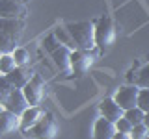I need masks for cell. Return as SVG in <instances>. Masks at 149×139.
Instances as JSON below:
<instances>
[{"mask_svg":"<svg viewBox=\"0 0 149 139\" xmlns=\"http://www.w3.org/2000/svg\"><path fill=\"white\" fill-rule=\"evenodd\" d=\"M69 32L74 46L78 50H95V24L93 21H84V22H69L65 26Z\"/></svg>","mask_w":149,"mask_h":139,"instance_id":"6da1fadb","label":"cell"},{"mask_svg":"<svg viewBox=\"0 0 149 139\" xmlns=\"http://www.w3.org/2000/svg\"><path fill=\"white\" fill-rule=\"evenodd\" d=\"M93 24H95V45L99 48H108L114 45L118 30H116V22L110 17H101L93 21Z\"/></svg>","mask_w":149,"mask_h":139,"instance_id":"7a4b0ae2","label":"cell"},{"mask_svg":"<svg viewBox=\"0 0 149 139\" xmlns=\"http://www.w3.org/2000/svg\"><path fill=\"white\" fill-rule=\"evenodd\" d=\"M97 54L95 50H71V56H69V61H71V69L77 76H82L90 71V67L95 63Z\"/></svg>","mask_w":149,"mask_h":139,"instance_id":"3957f363","label":"cell"},{"mask_svg":"<svg viewBox=\"0 0 149 139\" xmlns=\"http://www.w3.org/2000/svg\"><path fill=\"white\" fill-rule=\"evenodd\" d=\"M0 104L4 106V109L11 111V113L19 115V117H21V113L30 106L28 100H26V96H24V93H22V89H17V87H13L8 95H4L2 98H0Z\"/></svg>","mask_w":149,"mask_h":139,"instance_id":"277c9868","label":"cell"},{"mask_svg":"<svg viewBox=\"0 0 149 139\" xmlns=\"http://www.w3.org/2000/svg\"><path fill=\"white\" fill-rule=\"evenodd\" d=\"M22 93H24V96H26L30 106H39L43 96H45V80L41 76H37V74H34L28 80L26 85L22 87Z\"/></svg>","mask_w":149,"mask_h":139,"instance_id":"5b68a950","label":"cell"},{"mask_svg":"<svg viewBox=\"0 0 149 139\" xmlns=\"http://www.w3.org/2000/svg\"><path fill=\"white\" fill-rule=\"evenodd\" d=\"M28 133L36 136L37 139H54L58 133V122H56L52 113H45L43 119L36 124L32 130H28Z\"/></svg>","mask_w":149,"mask_h":139,"instance_id":"8992f818","label":"cell"},{"mask_svg":"<svg viewBox=\"0 0 149 139\" xmlns=\"http://www.w3.org/2000/svg\"><path fill=\"white\" fill-rule=\"evenodd\" d=\"M138 93H140V87L138 85H125L116 93L114 100L119 104L121 109H130V108H136L138 106Z\"/></svg>","mask_w":149,"mask_h":139,"instance_id":"52a82bcc","label":"cell"},{"mask_svg":"<svg viewBox=\"0 0 149 139\" xmlns=\"http://www.w3.org/2000/svg\"><path fill=\"white\" fill-rule=\"evenodd\" d=\"M28 15L26 4L17 0H0V19H22Z\"/></svg>","mask_w":149,"mask_h":139,"instance_id":"ba28073f","label":"cell"},{"mask_svg":"<svg viewBox=\"0 0 149 139\" xmlns=\"http://www.w3.org/2000/svg\"><path fill=\"white\" fill-rule=\"evenodd\" d=\"M43 115H45V111L41 109L39 106H28V108L21 113V122H19V128H21L22 132H28V130H32L41 119H43Z\"/></svg>","mask_w":149,"mask_h":139,"instance_id":"9c48e42d","label":"cell"},{"mask_svg":"<svg viewBox=\"0 0 149 139\" xmlns=\"http://www.w3.org/2000/svg\"><path fill=\"white\" fill-rule=\"evenodd\" d=\"M99 109H101L102 117L108 119L110 122H118V120L123 117V113H125V111L119 108V104H118L114 98H104V100L99 104Z\"/></svg>","mask_w":149,"mask_h":139,"instance_id":"30bf717a","label":"cell"},{"mask_svg":"<svg viewBox=\"0 0 149 139\" xmlns=\"http://www.w3.org/2000/svg\"><path fill=\"white\" fill-rule=\"evenodd\" d=\"M116 133V124L110 122L108 119L101 117L95 120V126H93V139H112Z\"/></svg>","mask_w":149,"mask_h":139,"instance_id":"8fae6325","label":"cell"},{"mask_svg":"<svg viewBox=\"0 0 149 139\" xmlns=\"http://www.w3.org/2000/svg\"><path fill=\"white\" fill-rule=\"evenodd\" d=\"M0 30L19 41V37L22 35V30H24V21L22 19H0Z\"/></svg>","mask_w":149,"mask_h":139,"instance_id":"7c38bea8","label":"cell"},{"mask_svg":"<svg viewBox=\"0 0 149 139\" xmlns=\"http://www.w3.org/2000/svg\"><path fill=\"white\" fill-rule=\"evenodd\" d=\"M19 122H21V117H19V115L4 109L2 113H0V136H6V133H11L13 130H17Z\"/></svg>","mask_w":149,"mask_h":139,"instance_id":"4fadbf2b","label":"cell"},{"mask_svg":"<svg viewBox=\"0 0 149 139\" xmlns=\"http://www.w3.org/2000/svg\"><path fill=\"white\" fill-rule=\"evenodd\" d=\"M8 80L13 83V87H17V89H22V87L28 83V80H30L34 74H32L30 71H28L26 67H15L9 74H6Z\"/></svg>","mask_w":149,"mask_h":139,"instance_id":"5bb4252c","label":"cell"},{"mask_svg":"<svg viewBox=\"0 0 149 139\" xmlns=\"http://www.w3.org/2000/svg\"><path fill=\"white\" fill-rule=\"evenodd\" d=\"M129 82H134V85H138V87H149V63L143 69H140L138 74L130 72Z\"/></svg>","mask_w":149,"mask_h":139,"instance_id":"9a60e30c","label":"cell"},{"mask_svg":"<svg viewBox=\"0 0 149 139\" xmlns=\"http://www.w3.org/2000/svg\"><path fill=\"white\" fill-rule=\"evenodd\" d=\"M17 39L11 35H8L6 32L0 30V52L2 54H13V50L17 48Z\"/></svg>","mask_w":149,"mask_h":139,"instance_id":"2e32d148","label":"cell"},{"mask_svg":"<svg viewBox=\"0 0 149 139\" xmlns=\"http://www.w3.org/2000/svg\"><path fill=\"white\" fill-rule=\"evenodd\" d=\"M50 52H52L56 63H58L62 69H69V67H71V61H69L71 50H67V48H50Z\"/></svg>","mask_w":149,"mask_h":139,"instance_id":"e0dca14e","label":"cell"},{"mask_svg":"<svg viewBox=\"0 0 149 139\" xmlns=\"http://www.w3.org/2000/svg\"><path fill=\"white\" fill-rule=\"evenodd\" d=\"M143 115H146V111H142L136 106V108H130V109H125V113H123V117L129 120L130 124H142L143 122Z\"/></svg>","mask_w":149,"mask_h":139,"instance_id":"ac0fdd59","label":"cell"},{"mask_svg":"<svg viewBox=\"0 0 149 139\" xmlns=\"http://www.w3.org/2000/svg\"><path fill=\"white\" fill-rule=\"evenodd\" d=\"M17 67L13 54H2L0 56V74H9L13 69Z\"/></svg>","mask_w":149,"mask_h":139,"instance_id":"d6986e66","label":"cell"},{"mask_svg":"<svg viewBox=\"0 0 149 139\" xmlns=\"http://www.w3.org/2000/svg\"><path fill=\"white\" fill-rule=\"evenodd\" d=\"M138 108L142 111H149V87H140L138 93Z\"/></svg>","mask_w":149,"mask_h":139,"instance_id":"ffe728a7","label":"cell"},{"mask_svg":"<svg viewBox=\"0 0 149 139\" xmlns=\"http://www.w3.org/2000/svg\"><path fill=\"white\" fill-rule=\"evenodd\" d=\"M13 59H15L17 67H26L30 56H28L26 48H15V50H13Z\"/></svg>","mask_w":149,"mask_h":139,"instance_id":"44dd1931","label":"cell"},{"mask_svg":"<svg viewBox=\"0 0 149 139\" xmlns=\"http://www.w3.org/2000/svg\"><path fill=\"white\" fill-rule=\"evenodd\" d=\"M149 136V130L146 124H134L132 130H130V139H147Z\"/></svg>","mask_w":149,"mask_h":139,"instance_id":"7402d4cb","label":"cell"},{"mask_svg":"<svg viewBox=\"0 0 149 139\" xmlns=\"http://www.w3.org/2000/svg\"><path fill=\"white\" fill-rule=\"evenodd\" d=\"M56 37H58V39L62 41V43H60V45H65V46H69V48H71V50H74V48H77L67 30H56Z\"/></svg>","mask_w":149,"mask_h":139,"instance_id":"603a6c76","label":"cell"},{"mask_svg":"<svg viewBox=\"0 0 149 139\" xmlns=\"http://www.w3.org/2000/svg\"><path fill=\"white\" fill-rule=\"evenodd\" d=\"M114 124H116V130H118V132H127V133H130V130H132V124H130L125 117H121L118 122H114Z\"/></svg>","mask_w":149,"mask_h":139,"instance_id":"cb8c5ba5","label":"cell"},{"mask_svg":"<svg viewBox=\"0 0 149 139\" xmlns=\"http://www.w3.org/2000/svg\"><path fill=\"white\" fill-rule=\"evenodd\" d=\"M112 139H130V133H127V132H118L116 130V133H114V137Z\"/></svg>","mask_w":149,"mask_h":139,"instance_id":"d4e9b609","label":"cell"},{"mask_svg":"<svg viewBox=\"0 0 149 139\" xmlns=\"http://www.w3.org/2000/svg\"><path fill=\"white\" fill-rule=\"evenodd\" d=\"M143 124H146V126H147V130H149V111H147L146 115H143Z\"/></svg>","mask_w":149,"mask_h":139,"instance_id":"484cf974","label":"cell"},{"mask_svg":"<svg viewBox=\"0 0 149 139\" xmlns=\"http://www.w3.org/2000/svg\"><path fill=\"white\" fill-rule=\"evenodd\" d=\"M17 2H22V4H28V0H17Z\"/></svg>","mask_w":149,"mask_h":139,"instance_id":"4316f807","label":"cell"},{"mask_svg":"<svg viewBox=\"0 0 149 139\" xmlns=\"http://www.w3.org/2000/svg\"><path fill=\"white\" fill-rule=\"evenodd\" d=\"M2 111H4V106H2V104H0V113H2Z\"/></svg>","mask_w":149,"mask_h":139,"instance_id":"83f0119b","label":"cell"},{"mask_svg":"<svg viewBox=\"0 0 149 139\" xmlns=\"http://www.w3.org/2000/svg\"><path fill=\"white\" fill-rule=\"evenodd\" d=\"M0 56H2V52H0Z\"/></svg>","mask_w":149,"mask_h":139,"instance_id":"f1b7e54d","label":"cell"},{"mask_svg":"<svg viewBox=\"0 0 149 139\" xmlns=\"http://www.w3.org/2000/svg\"><path fill=\"white\" fill-rule=\"evenodd\" d=\"M147 139H149V136H147Z\"/></svg>","mask_w":149,"mask_h":139,"instance_id":"f546056e","label":"cell"},{"mask_svg":"<svg viewBox=\"0 0 149 139\" xmlns=\"http://www.w3.org/2000/svg\"><path fill=\"white\" fill-rule=\"evenodd\" d=\"M0 76H2V74H0Z\"/></svg>","mask_w":149,"mask_h":139,"instance_id":"4dcf8cb0","label":"cell"}]
</instances>
